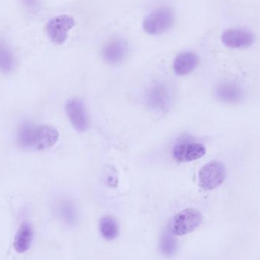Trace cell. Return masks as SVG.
Wrapping results in <instances>:
<instances>
[{
  "label": "cell",
  "instance_id": "1",
  "mask_svg": "<svg viewBox=\"0 0 260 260\" xmlns=\"http://www.w3.org/2000/svg\"><path fill=\"white\" fill-rule=\"evenodd\" d=\"M59 138V131L52 125L44 124H23L17 134L18 145L24 149L33 151L50 149Z\"/></svg>",
  "mask_w": 260,
  "mask_h": 260
},
{
  "label": "cell",
  "instance_id": "2",
  "mask_svg": "<svg viewBox=\"0 0 260 260\" xmlns=\"http://www.w3.org/2000/svg\"><path fill=\"white\" fill-rule=\"evenodd\" d=\"M174 20L175 15L171 8L160 6L145 17L142 27L148 35L158 36L172 27Z\"/></svg>",
  "mask_w": 260,
  "mask_h": 260
},
{
  "label": "cell",
  "instance_id": "3",
  "mask_svg": "<svg viewBox=\"0 0 260 260\" xmlns=\"http://www.w3.org/2000/svg\"><path fill=\"white\" fill-rule=\"evenodd\" d=\"M203 217L200 211L186 209L176 214L170 224V230L174 235L183 236L194 232L200 227Z\"/></svg>",
  "mask_w": 260,
  "mask_h": 260
},
{
  "label": "cell",
  "instance_id": "4",
  "mask_svg": "<svg viewBox=\"0 0 260 260\" xmlns=\"http://www.w3.org/2000/svg\"><path fill=\"white\" fill-rule=\"evenodd\" d=\"M145 100L148 106L152 109L167 111L172 104V90L166 82L155 81L147 90Z\"/></svg>",
  "mask_w": 260,
  "mask_h": 260
},
{
  "label": "cell",
  "instance_id": "5",
  "mask_svg": "<svg viewBox=\"0 0 260 260\" xmlns=\"http://www.w3.org/2000/svg\"><path fill=\"white\" fill-rule=\"evenodd\" d=\"M227 177L225 166L218 160L209 162L199 172V183L202 189L212 190L221 186Z\"/></svg>",
  "mask_w": 260,
  "mask_h": 260
},
{
  "label": "cell",
  "instance_id": "6",
  "mask_svg": "<svg viewBox=\"0 0 260 260\" xmlns=\"http://www.w3.org/2000/svg\"><path fill=\"white\" fill-rule=\"evenodd\" d=\"M76 25L73 17L60 15L49 20L46 25V32L52 42L62 44L68 39L69 33Z\"/></svg>",
  "mask_w": 260,
  "mask_h": 260
},
{
  "label": "cell",
  "instance_id": "7",
  "mask_svg": "<svg viewBox=\"0 0 260 260\" xmlns=\"http://www.w3.org/2000/svg\"><path fill=\"white\" fill-rule=\"evenodd\" d=\"M129 53V44L126 39L120 37L108 40L102 50V55L105 62L111 65H117L124 61Z\"/></svg>",
  "mask_w": 260,
  "mask_h": 260
},
{
  "label": "cell",
  "instance_id": "8",
  "mask_svg": "<svg viewBox=\"0 0 260 260\" xmlns=\"http://www.w3.org/2000/svg\"><path fill=\"white\" fill-rule=\"evenodd\" d=\"M66 112L75 129L84 132L89 127V118L84 102L79 98L70 99L66 105Z\"/></svg>",
  "mask_w": 260,
  "mask_h": 260
},
{
  "label": "cell",
  "instance_id": "9",
  "mask_svg": "<svg viewBox=\"0 0 260 260\" xmlns=\"http://www.w3.org/2000/svg\"><path fill=\"white\" fill-rule=\"evenodd\" d=\"M206 154V148L203 143L189 140L177 143L172 151L174 160L180 163L199 160L204 157Z\"/></svg>",
  "mask_w": 260,
  "mask_h": 260
},
{
  "label": "cell",
  "instance_id": "10",
  "mask_svg": "<svg viewBox=\"0 0 260 260\" xmlns=\"http://www.w3.org/2000/svg\"><path fill=\"white\" fill-rule=\"evenodd\" d=\"M221 41L226 47L232 49H244L254 43L253 32L246 28H229L223 32Z\"/></svg>",
  "mask_w": 260,
  "mask_h": 260
},
{
  "label": "cell",
  "instance_id": "11",
  "mask_svg": "<svg viewBox=\"0 0 260 260\" xmlns=\"http://www.w3.org/2000/svg\"><path fill=\"white\" fill-rule=\"evenodd\" d=\"M198 55L192 51H183L179 53L173 63L174 73L178 76H186L192 73L199 64Z\"/></svg>",
  "mask_w": 260,
  "mask_h": 260
},
{
  "label": "cell",
  "instance_id": "12",
  "mask_svg": "<svg viewBox=\"0 0 260 260\" xmlns=\"http://www.w3.org/2000/svg\"><path fill=\"white\" fill-rule=\"evenodd\" d=\"M34 230L31 224L24 222L20 226L14 238V250L18 253H24L30 249L33 241Z\"/></svg>",
  "mask_w": 260,
  "mask_h": 260
},
{
  "label": "cell",
  "instance_id": "13",
  "mask_svg": "<svg viewBox=\"0 0 260 260\" xmlns=\"http://www.w3.org/2000/svg\"><path fill=\"white\" fill-rule=\"evenodd\" d=\"M215 96L221 102L233 103L242 99V89L235 82H221L215 90Z\"/></svg>",
  "mask_w": 260,
  "mask_h": 260
},
{
  "label": "cell",
  "instance_id": "14",
  "mask_svg": "<svg viewBox=\"0 0 260 260\" xmlns=\"http://www.w3.org/2000/svg\"><path fill=\"white\" fill-rule=\"evenodd\" d=\"M99 229L102 237L107 241H114L119 235L117 221L110 215L102 217L99 222Z\"/></svg>",
  "mask_w": 260,
  "mask_h": 260
},
{
  "label": "cell",
  "instance_id": "15",
  "mask_svg": "<svg viewBox=\"0 0 260 260\" xmlns=\"http://www.w3.org/2000/svg\"><path fill=\"white\" fill-rule=\"evenodd\" d=\"M15 60L11 50L7 46L0 42V71L9 73L13 70Z\"/></svg>",
  "mask_w": 260,
  "mask_h": 260
},
{
  "label": "cell",
  "instance_id": "16",
  "mask_svg": "<svg viewBox=\"0 0 260 260\" xmlns=\"http://www.w3.org/2000/svg\"><path fill=\"white\" fill-rule=\"evenodd\" d=\"M59 217L69 224H74L76 219V212L73 205L69 201L59 203L57 209Z\"/></svg>",
  "mask_w": 260,
  "mask_h": 260
},
{
  "label": "cell",
  "instance_id": "17",
  "mask_svg": "<svg viewBox=\"0 0 260 260\" xmlns=\"http://www.w3.org/2000/svg\"><path fill=\"white\" fill-rule=\"evenodd\" d=\"M177 244L174 234L170 232H167L160 240V249L162 252L166 255H173L177 250Z\"/></svg>",
  "mask_w": 260,
  "mask_h": 260
},
{
  "label": "cell",
  "instance_id": "18",
  "mask_svg": "<svg viewBox=\"0 0 260 260\" xmlns=\"http://www.w3.org/2000/svg\"><path fill=\"white\" fill-rule=\"evenodd\" d=\"M26 7L30 9H36L39 7L40 0H22Z\"/></svg>",
  "mask_w": 260,
  "mask_h": 260
}]
</instances>
